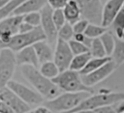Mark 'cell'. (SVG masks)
Returning a JSON list of instances; mask_svg holds the SVG:
<instances>
[{
  "label": "cell",
  "mask_w": 124,
  "mask_h": 113,
  "mask_svg": "<svg viewBox=\"0 0 124 113\" xmlns=\"http://www.w3.org/2000/svg\"><path fill=\"white\" fill-rule=\"evenodd\" d=\"M20 71L25 80H27L44 99L49 100L60 95L61 90L51 79L44 76L37 68L30 65H24L20 66Z\"/></svg>",
  "instance_id": "obj_1"
},
{
  "label": "cell",
  "mask_w": 124,
  "mask_h": 113,
  "mask_svg": "<svg viewBox=\"0 0 124 113\" xmlns=\"http://www.w3.org/2000/svg\"><path fill=\"white\" fill-rule=\"evenodd\" d=\"M124 99V92H112L109 89H100L98 93L90 95L75 109L68 113L80 112L84 110H94L96 108L112 105Z\"/></svg>",
  "instance_id": "obj_2"
},
{
  "label": "cell",
  "mask_w": 124,
  "mask_h": 113,
  "mask_svg": "<svg viewBox=\"0 0 124 113\" xmlns=\"http://www.w3.org/2000/svg\"><path fill=\"white\" fill-rule=\"evenodd\" d=\"M91 94L86 92L78 93H64L58 95L56 98L45 102V105L49 108L52 113H68L75 109Z\"/></svg>",
  "instance_id": "obj_3"
},
{
  "label": "cell",
  "mask_w": 124,
  "mask_h": 113,
  "mask_svg": "<svg viewBox=\"0 0 124 113\" xmlns=\"http://www.w3.org/2000/svg\"><path fill=\"white\" fill-rule=\"evenodd\" d=\"M51 80L61 91H64L66 93L86 92L90 93L91 95L95 94L92 87H88L82 82L79 72L72 70H67L60 72Z\"/></svg>",
  "instance_id": "obj_4"
},
{
  "label": "cell",
  "mask_w": 124,
  "mask_h": 113,
  "mask_svg": "<svg viewBox=\"0 0 124 113\" xmlns=\"http://www.w3.org/2000/svg\"><path fill=\"white\" fill-rule=\"evenodd\" d=\"M46 35H45L43 29L41 28V26H39V27H35L29 33H25V34L17 33L16 35H14L9 42L3 44L0 47V50L4 49V48H9L12 51L17 52L27 46L33 45L37 42L46 41Z\"/></svg>",
  "instance_id": "obj_5"
},
{
  "label": "cell",
  "mask_w": 124,
  "mask_h": 113,
  "mask_svg": "<svg viewBox=\"0 0 124 113\" xmlns=\"http://www.w3.org/2000/svg\"><path fill=\"white\" fill-rule=\"evenodd\" d=\"M16 66V54L9 48L0 50V89L7 87L12 80Z\"/></svg>",
  "instance_id": "obj_6"
},
{
  "label": "cell",
  "mask_w": 124,
  "mask_h": 113,
  "mask_svg": "<svg viewBox=\"0 0 124 113\" xmlns=\"http://www.w3.org/2000/svg\"><path fill=\"white\" fill-rule=\"evenodd\" d=\"M7 87L30 106L40 105L44 102V98L37 91L28 88L27 86H25L20 82H17L16 80H11L7 84Z\"/></svg>",
  "instance_id": "obj_7"
},
{
  "label": "cell",
  "mask_w": 124,
  "mask_h": 113,
  "mask_svg": "<svg viewBox=\"0 0 124 113\" xmlns=\"http://www.w3.org/2000/svg\"><path fill=\"white\" fill-rule=\"evenodd\" d=\"M81 11V17L90 23L100 24L102 22L103 5L100 0H76Z\"/></svg>",
  "instance_id": "obj_8"
},
{
  "label": "cell",
  "mask_w": 124,
  "mask_h": 113,
  "mask_svg": "<svg viewBox=\"0 0 124 113\" xmlns=\"http://www.w3.org/2000/svg\"><path fill=\"white\" fill-rule=\"evenodd\" d=\"M73 58L74 54L69 46V43L63 40L57 39L53 55V62L58 67L60 72L69 70Z\"/></svg>",
  "instance_id": "obj_9"
},
{
  "label": "cell",
  "mask_w": 124,
  "mask_h": 113,
  "mask_svg": "<svg viewBox=\"0 0 124 113\" xmlns=\"http://www.w3.org/2000/svg\"><path fill=\"white\" fill-rule=\"evenodd\" d=\"M52 12L53 9L46 4L41 10V28L43 29L46 40L50 43H54L58 39V30L52 19Z\"/></svg>",
  "instance_id": "obj_10"
},
{
  "label": "cell",
  "mask_w": 124,
  "mask_h": 113,
  "mask_svg": "<svg viewBox=\"0 0 124 113\" xmlns=\"http://www.w3.org/2000/svg\"><path fill=\"white\" fill-rule=\"evenodd\" d=\"M116 68H117L116 64L111 59L110 61L106 63L104 66L99 68L98 70H96V71H94L88 74L81 75V80L86 86L93 87L94 85L100 83L101 81L106 79L108 76H109L115 71Z\"/></svg>",
  "instance_id": "obj_11"
},
{
  "label": "cell",
  "mask_w": 124,
  "mask_h": 113,
  "mask_svg": "<svg viewBox=\"0 0 124 113\" xmlns=\"http://www.w3.org/2000/svg\"><path fill=\"white\" fill-rule=\"evenodd\" d=\"M0 99L14 111V113H25L31 110V106L24 102L8 87L0 89Z\"/></svg>",
  "instance_id": "obj_12"
},
{
  "label": "cell",
  "mask_w": 124,
  "mask_h": 113,
  "mask_svg": "<svg viewBox=\"0 0 124 113\" xmlns=\"http://www.w3.org/2000/svg\"><path fill=\"white\" fill-rule=\"evenodd\" d=\"M123 5H124V0H108L107 3L103 6L101 25L106 28L110 26L115 15L122 9Z\"/></svg>",
  "instance_id": "obj_13"
},
{
  "label": "cell",
  "mask_w": 124,
  "mask_h": 113,
  "mask_svg": "<svg viewBox=\"0 0 124 113\" xmlns=\"http://www.w3.org/2000/svg\"><path fill=\"white\" fill-rule=\"evenodd\" d=\"M16 65H19V66L30 65L35 68H38L40 65V62L38 60V57L33 45L27 46L17 51L16 54Z\"/></svg>",
  "instance_id": "obj_14"
},
{
  "label": "cell",
  "mask_w": 124,
  "mask_h": 113,
  "mask_svg": "<svg viewBox=\"0 0 124 113\" xmlns=\"http://www.w3.org/2000/svg\"><path fill=\"white\" fill-rule=\"evenodd\" d=\"M47 4V0H25L14 12L13 15H25L30 13L41 12Z\"/></svg>",
  "instance_id": "obj_15"
},
{
  "label": "cell",
  "mask_w": 124,
  "mask_h": 113,
  "mask_svg": "<svg viewBox=\"0 0 124 113\" xmlns=\"http://www.w3.org/2000/svg\"><path fill=\"white\" fill-rule=\"evenodd\" d=\"M23 21V15H11L0 21V37L5 33L16 35L18 33L20 23Z\"/></svg>",
  "instance_id": "obj_16"
},
{
  "label": "cell",
  "mask_w": 124,
  "mask_h": 113,
  "mask_svg": "<svg viewBox=\"0 0 124 113\" xmlns=\"http://www.w3.org/2000/svg\"><path fill=\"white\" fill-rule=\"evenodd\" d=\"M33 47L36 51L38 60L40 62V65L48 61H51L53 59L54 52L51 49V46L46 42V41H40L33 44Z\"/></svg>",
  "instance_id": "obj_17"
},
{
  "label": "cell",
  "mask_w": 124,
  "mask_h": 113,
  "mask_svg": "<svg viewBox=\"0 0 124 113\" xmlns=\"http://www.w3.org/2000/svg\"><path fill=\"white\" fill-rule=\"evenodd\" d=\"M66 21L70 24L74 25L77 21L81 19V11L78 6V4L76 2V0H69L66 6L62 9Z\"/></svg>",
  "instance_id": "obj_18"
},
{
  "label": "cell",
  "mask_w": 124,
  "mask_h": 113,
  "mask_svg": "<svg viewBox=\"0 0 124 113\" xmlns=\"http://www.w3.org/2000/svg\"><path fill=\"white\" fill-rule=\"evenodd\" d=\"M110 60H111V57H109V56H107V57H104V58H93L92 57L88 61L86 66L79 71V74L80 75L88 74V73L98 70L99 68H101L102 66H104L106 63H108Z\"/></svg>",
  "instance_id": "obj_19"
},
{
  "label": "cell",
  "mask_w": 124,
  "mask_h": 113,
  "mask_svg": "<svg viewBox=\"0 0 124 113\" xmlns=\"http://www.w3.org/2000/svg\"><path fill=\"white\" fill-rule=\"evenodd\" d=\"M92 58L90 52H86V53H82V54H78V55H75L74 58L72 59V62L70 64V68L69 70L75 71L79 72L88 63V61Z\"/></svg>",
  "instance_id": "obj_20"
},
{
  "label": "cell",
  "mask_w": 124,
  "mask_h": 113,
  "mask_svg": "<svg viewBox=\"0 0 124 113\" xmlns=\"http://www.w3.org/2000/svg\"><path fill=\"white\" fill-rule=\"evenodd\" d=\"M111 25H112L115 37L117 39L122 40L123 35H124V5H123L122 9L119 11V13L115 15Z\"/></svg>",
  "instance_id": "obj_21"
},
{
  "label": "cell",
  "mask_w": 124,
  "mask_h": 113,
  "mask_svg": "<svg viewBox=\"0 0 124 113\" xmlns=\"http://www.w3.org/2000/svg\"><path fill=\"white\" fill-rule=\"evenodd\" d=\"M39 71L44 76L47 77L48 79H53L60 73L58 67L53 61H48V62L41 64Z\"/></svg>",
  "instance_id": "obj_22"
},
{
  "label": "cell",
  "mask_w": 124,
  "mask_h": 113,
  "mask_svg": "<svg viewBox=\"0 0 124 113\" xmlns=\"http://www.w3.org/2000/svg\"><path fill=\"white\" fill-rule=\"evenodd\" d=\"M111 55V59L117 67L124 63V40L117 39L115 37V46Z\"/></svg>",
  "instance_id": "obj_23"
},
{
  "label": "cell",
  "mask_w": 124,
  "mask_h": 113,
  "mask_svg": "<svg viewBox=\"0 0 124 113\" xmlns=\"http://www.w3.org/2000/svg\"><path fill=\"white\" fill-rule=\"evenodd\" d=\"M89 52L93 58H104V57L108 56L100 38H96V39L92 40V42H91V45L89 48Z\"/></svg>",
  "instance_id": "obj_24"
},
{
  "label": "cell",
  "mask_w": 124,
  "mask_h": 113,
  "mask_svg": "<svg viewBox=\"0 0 124 113\" xmlns=\"http://www.w3.org/2000/svg\"><path fill=\"white\" fill-rule=\"evenodd\" d=\"M100 40L106 49L107 55L110 57V55L113 52L114 46H115V37L110 32H106L100 37Z\"/></svg>",
  "instance_id": "obj_25"
},
{
  "label": "cell",
  "mask_w": 124,
  "mask_h": 113,
  "mask_svg": "<svg viewBox=\"0 0 124 113\" xmlns=\"http://www.w3.org/2000/svg\"><path fill=\"white\" fill-rule=\"evenodd\" d=\"M25 0H12L9 4H7L6 6H4L3 8L0 9V21L11 16L15 10L19 6L21 5Z\"/></svg>",
  "instance_id": "obj_26"
},
{
  "label": "cell",
  "mask_w": 124,
  "mask_h": 113,
  "mask_svg": "<svg viewBox=\"0 0 124 113\" xmlns=\"http://www.w3.org/2000/svg\"><path fill=\"white\" fill-rule=\"evenodd\" d=\"M106 32H107L106 27H104L102 25L94 24V23H89L84 34H85V36H87L90 39H96V38H100Z\"/></svg>",
  "instance_id": "obj_27"
},
{
  "label": "cell",
  "mask_w": 124,
  "mask_h": 113,
  "mask_svg": "<svg viewBox=\"0 0 124 113\" xmlns=\"http://www.w3.org/2000/svg\"><path fill=\"white\" fill-rule=\"evenodd\" d=\"M74 29H73V25L70 24L69 22H66L59 30H58V39L63 40L65 42H70L71 40H73L74 38Z\"/></svg>",
  "instance_id": "obj_28"
},
{
  "label": "cell",
  "mask_w": 124,
  "mask_h": 113,
  "mask_svg": "<svg viewBox=\"0 0 124 113\" xmlns=\"http://www.w3.org/2000/svg\"><path fill=\"white\" fill-rule=\"evenodd\" d=\"M68 43H69V46H70L74 56L89 52V47H87L85 44H83L81 42H77L75 40H71L70 42H68Z\"/></svg>",
  "instance_id": "obj_29"
},
{
  "label": "cell",
  "mask_w": 124,
  "mask_h": 113,
  "mask_svg": "<svg viewBox=\"0 0 124 113\" xmlns=\"http://www.w3.org/2000/svg\"><path fill=\"white\" fill-rule=\"evenodd\" d=\"M23 21L32 25L33 27H39L41 25V13L35 12L23 15Z\"/></svg>",
  "instance_id": "obj_30"
},
{
  "label": "cell",
  "mask_w": 124,
  "mask_h": 113,
  "mask_svg": "<svg viewBox=\"0 0 124 113\" xmlns=\"http://www.w3.org/2000/svg\"><path fill=\"white\" fill-rule=\"evenodd\" d=\"M52 19H53V22H54L57 30H59L67 22L62 9L53 10V12H52Z\"/></svg>",
  "instance_id": "obj_31"
},
{
  "label": "cell",
  "mask_w": 124,
  "mask_h": 113,
  "mask_svg": "<svg viewBox=\"0 0 124 113\" xmlns=\"http://www.w3.org/2000/svg\"><path fill=\"white\" fill-rule=\"evenodd\" d=\"M90 22L84 18L79 19L78 21H77L74 25H73V29H74V33L75 34H84L88 24Z\"/></svg>",
  "instance_id": "obj_32"
},
{
  "label": "cell",
  "mask_w": 124,
  "mask_h": 113,
  "mask_svg": "<svg viewBox=\"0 0 124 113\" xmlns=\"http://www.w3.org/2000/svg\"><path fill=\"white\" fill-rule=\"evenodd\" d=\"M73 40H75V41H77L78 42H81V43L85 44L87 47L90 48V45H91V42H92L93 39L88 38L87 36H85V34H75Z\"/></svg>",
  "instance_id": "obj_33"
},
{
  "label": "cell",
  "mask_w": 124,
  "mask_h": 113,
  "mask_svg": "<svg viewBox=\"0 0 124 113\" xmlns=\"http://www.w3.org/2000/svg\"><path fill=\"white\" fill-rule=\"evenodd\" d=\"M68 1L69 0H47V4L53 10H57V9H63L68 3Z\"/></svg>",
  "instance_id": "obj_34"
},
{
  "label": "cell",
  "mask_w": 124,
  "mask_h": 113,
  "mask_svg": "<svg viewBox=\"0 0 124 113\" xmlns=\"http://www.w3.org/2000/svg\"><path fill=\"white\" fill-rule=\"evenodd\" d=\"M35 27H33L32 25L28 24L27 22L25 21H22L19 25V28H18V33L19 34H25V33H29L31 32Z\"/></svg>",
  "instance_id": "obj_35"
},
{
  "label": "cell",
  "mask_w": 124,
  "mask_h": 113,
  "mask_svg": "<svg viewBox=\"0 0 124 113\" xmlns=\"http://www.w3.org/2000/svg\"><path fill=\"white\" fill-rule=\"evenodd\" d=\"M96 113H116L113 104L112 105H106V106H102L99 108L94 109Z\"/></svg>",
  "instance_id": "obj_36"
},
{
  "label": "cell",
  "mask_w": 124,
  "mask_h": 113,
  "mask_svg": "<svg viewBox=\"0 0 124 113\" xmlns=\"http://www.w3.org/2000/svg\"><path fill=\"white\" fill-rule=\"evenodd\" d=\"M34 113H52V111L46 105H39L34 109Z\"/></svg>",
  "instance_id": "obj_37"
},
{
  "label": "cell",
  "mask_w": 124,
  "mask_h": 113,
  "mask_svg": "<svg viewBox=\"0 0 124 113\" xmlns=\"http://www.w3.org/2000/svg\"><path fill=\"white\" fill-rule=\"evenodd\" d=\"M0 113H14V111L2 100L0 101Z\"/></svg>",
  "instance_id": "obj_38"
},
{
  "label": "cell",
  "mask_w": 124,
  "mask_h": 113,
  "mask_svg": "<svg viewBox=\"0 0 124 113\" xmlns=\"http://www.w3.org/2000/svg\"><path fill=\"white\" fill-rule=\"evenodd\" d=\"M116 113H124V99L113 104Z\"/></svg>",
  "instance_id": "obj_39"
},
{
  "label": "cell",
  "mask_w": 124,
  "mask_h": 113,
  "mask_svg": "<svg viewBox=\"0 0 124 113\" xmlns=\"http://www.w3.org/2000/svg\"><path fill=\"white\" fill-rule=\"evenodd\" d=\"M12 0H0V9L3 8L4 6H6L7 4H9Z\"/></svg>",
  "instance_id": "obj_40"
},
{
  "label": "cell",
  "mask_w": 124,
  "mask_h": 113,
  "mask_svg": "<svg viewBox=\"0 0 124 113\" xmlns=\"http://www.w3.org/2000/svg\"><path fill=\"white\" fill-rule=\"evenodd\" d=\"M81 113H96L95 110H84V111H80Z\"/></svg>",
  "instance_id": "obj_41"
},
{
  "label": "cell",
  "mask_w": 124,
  "mask_h": 113,
  "mask_svg": "<svg viewBox=\"0 0 124 113\" xmlns=\"http://www.w3.org/2000/svg\"><path fill=\"white\" fill-rule=\"evenodd\" d=\"M25 113H34V110H29V111H27Z\"/></svg>",
  "instance_id": "obj_42"
},
{
  "label": "cell",
  "mask_w": 124,
  "mask_h": 113,
  "mask_svg": "<svg viewBox=\"0 0 124 113\" xmlns=\"http://www.w3.org/2000/svg\"><path fill=\"white\" fill-rule=\"evenodd\" d=\"M75 113H81V112H75Z\"/></svg>",
  "instance_id": "obj_43"
},
{
  "label": "cell",
  "mask_w": 124,
  "mask_h": 113,
  "mask_svg": "<svg viewBox=\"0 0 124 113\" xmlns=\"http://www.w3.org/2000/svg\"><path fill=\"white\" fill-rule=\"evenodd\" d=\"M122 40H124V35H123V39H122Z\"/></svg>",
  "instance_id": "obj_44"
},
{
  "label": "cell",
  "mask_w": 124,
  "mask_h": 113,
  "mask_svg": "<svg viewBox=\"0 0 124 113\" xmlns=\"http://www.w3.org/2000/svg\"><path fill=\"white\" fill-rule=\"evenodd\" d=\"M0 101H1V99H0Z\"/></svg>",
  "instance_id": "obj_45"
}]
</instances>
